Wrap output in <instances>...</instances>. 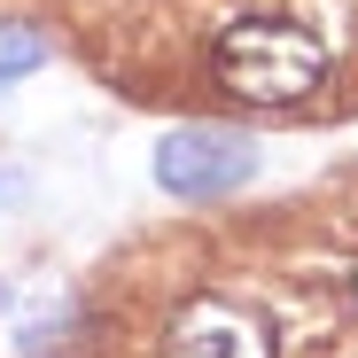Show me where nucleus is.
Masks as SVG:
<instances>
[{"mask_svg":"<svg viewBox=\"0 0 358 358\" xmlns=\"http://www.w3.org/2000/svg\"><path fill=\"white\" fill-rule=\"evenodd\" d=\"M320 71H327L320 39H312V31H296V24H273V16L234 24V31L218 39V78L242 94V101H257V109L304 101V94L320 86Z\"/></svg>","mask_w":358,"mask_h":358,"instance_id":"f257e3e1","label":"nucleus"},{"mask_svg":"<svg viewBox=\"0 0 358 358\" xmlns=\"http://www.w3.org/2000/svg\"><path fill=\"white\" fill-rule=\"evenodd\" d=\"M257 179V141L234 125H179L156 141V187L179 203H218Z\"/></svg>","mask_w":358,"mask_h":358,"instance_id":"f03ea898","label":"nucleus"},{"mask_svg":"<svg viewBox=\"0 0 358 358\" xmlns=\"http://www.w3.org/2000/svg\"><path fill=\"white\" fill-rule=\"evenodd\" d=\"M164 358H273V327H265L257 304H234V296H195V304L171 320Z\"/></svg>","mask_w":358,"mask_h":358,"instance_id":"7ed1b4c3","label":"nucleus"},{"mask_svg":"<svg viewBox=\"0 0 358 358\" xmlns=\"http://www.w3.org/2000/svg\"><path fill=\"white\" fill-rule=\"evenodd\" d=\"M47 55H55V39H47L39 24H24V16H0V86H16V78L47 71Z\"/></svg>","mask_w":358,"mask_h":358,"instance_id":"20e7f679","label":"nucleus"},{"mask_svg":"<svg viewBox=\"0 0 358 358\" xmlns=\"http://www.w3.org/2000/svg\"><path fill=\"white\" fill-rule=\"evenodd\" d=\"M8 304H16V288H8V280H0V320H8Z\"/></svg>","mask_w":358,"mask_h":358,"instance_id":"39448f33","label":"nucleus"}]
</instances>
